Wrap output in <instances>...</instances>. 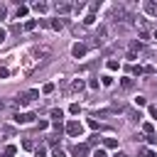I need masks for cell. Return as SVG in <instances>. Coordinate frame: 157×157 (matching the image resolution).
<instances>
[{"mask_svg":"<svg viewBox=\"0 0 157 157\" xmlns=\"http://www.w3.org/2000/svg\"><path fill=\"white\" fill-rule=\"evenodd\" d=\"M25 15H27V7H17V20L25 17Z\"/></svg>","mask_w":157,"mask_h":157,"instance_id":"603a6c76","label":"cell"},{"mask_svg":"<svg viewBox=\"0 0 157 157\" xmlns=\"http://www.w3.org/2000/svg\"><path fill=\"white\" fill-rule=\"evenodd\" d=\"M47 7H49L47 2H34V5H32V10H37V12H44Z\"/></svg>","mask_w":157,"mask_h":157,"instance_id":"9c48e42d","label":"cell"},{"mask_svg":"<svg viewBox=\"0 0 157 157\" xmlns=\"http://www.w3.org/2000/svg\"><path fill=\"white\" fill-rule=\"evenodd\" d=\"M71 155H74V157H86V155H88V145H74Z\"/></svg>","mask_w":157,"mask_h":157,"instance_id":"3957f363","label":"cell"},{"mask_svg":"<svg viewBox=\"0 0 157 157\" xmlns=\"http://www.w3.org/2000/svg\"><path fill=\"white\" fill-rule=\"evenodd\" d=\"M5 37H7V34H5V29H2V27H0V44H2V42H5Z\"/></svg>","mask_w":157,"mask_h":157,"instance_id":"4dcf8cb0","label":"cell"},{"mask_svg":"<svg viewBox=\"0 0 157 157\" xmlns=\"http://www.w3.org/2000/svg\"><path fill=\"white\" fill-rule=\"evenodd\" d=\"M0 135L10 137V135H15V130H12V128H7V125H2V128H0Z\"/></svg>","mask_w":157,"mask_h":157,"instance_id":"8fae6325","label":"cell"},{"mask_svg":"<svg viewBox=\"0 0 157 157\" xmlns=\"http://www.w3.org/2000/svg\"><path fill=\"white\" fill-rule=\"evenodd\" d=\"M142 128H145V132H147V135H152V130H155V128H152V123H145Z\"/></svg>","mask_w":157,"mask_h":157,"instance_id":"484cf974","label":"cell"},{"mask_svg":"<svg viewBox=\"0 0 157 157\" xmlns=\"http://www.w3.org/2000/svg\"><path fill=\"white\" fill-rule=\"evenodd\" d=\"M71 54H74L76 59H81V56L86 54V44H74V47H71Z\"/></svg>","mask_w":157,"mask_h":157,"instance_id":"5b68a950","label":"cell"},{"mask_svg":"<svg viewBox=\"0 0 157 157\" xmlns=\"http://www.w3.org/2000/svg\"><path fill=\"white\" fill-rule=\"evenodd\" d=\"M52 123H56V125H61V118H64V110L61 108H52Z\"/></svg>","mask_w":157,"mask_h":157,"instance_id":"277c9868","label":"cell"},{"mask_svg":"<svg viewBox=\"0 0 157 157\" xmlns=\"http://www.w3.org/2000/svg\"><path fill=\"white\" fill-rule=\"evenodd\" d=\"M42 93H54V83H44V88H42Z\"/></svg>","mask_w":157,"mask_h":157,"instance_id":"ac0fdd59","label":"cell"},{"mask_svg":"<svg viewBox=\"0 0 157 157\" xmlns=\"http://www.w3.org/2000/svg\"><path fill=\"white\" fill-rule=\"evenodd\" d=\"M7 76H10V71L7 69H0V78H7Z\"/></svg>","mask_w":157,"mask_h":157,"instance_id":"83f0119b","label":"cell"},{"mask_svg":"<svg viewBox=\"0 0 157 157\" xmlns=\"http://www.w3.org/2000/svg\"><path fill=\"white\" fill-rule=\"evenodd\" d=\"M52 157H66V155H64V150H59V147H56V150L52 152Z\"/></svg>","mask_w":157,"mask_h":157,"instance_id":"4316f807","label":"cell"},{"mask_svg":"<svg viewBox=\"0 0 157 157\" xmlns=\"http://www.w3.org/2000/svg\"><path fill=\"white\" fill-rule=\"evenodd\" d=\"M93 157H105V150H96V152H93Z\"/></svg>","mask_w":157,"mask_h":157,"instance_id":"f1b7e54d","label":"cell"},{"mask_svg":"<svg viewBox=\"0 0 157 157\" xmlns=\"http://www.w3.org/2000/svg\"><path fill=\"white\" fill-rule=\"evenodd\" d=\"M93 22H96V17H93V12H91V15H86V17H83V25H93Z\"/></svg>","mask_w":157,"mask_h":157,"instance_id":"e0dca14e","label":"cell"},{"mask_svg":"<svg viewBox=\"0 0 157 157\" xmlns=\"http://www.w3.org/2000/svg\"><path fill=\"white\" fill-rule=\"evenodd\" d=\"M120 86H123L125 91H132V86H135V81H132L130 76H125V78H120Z\"/></svg>","mask_w":157,"mask_h":157,"instance_id":"8992f818","label":"cell"},{"mask_svg":"<svg viewBox=\"0 0 157 157\" xmlns=\"http://www.w3.org/2000/svg\"><path fill=\"white\" fill-rule=\"evenodd\" d=\"M142 7H145V12H147V15H157V5H155V2H145Z\"/></svg>","mask_w":157,"mask_h":157,"instance_id":"ba28073f","label":"cell"},{"mask_svg":"<svg viewBox=\"0 0 157 157\" xmlns=\"http://www.w3.org/2000/svg\"><path fill=\"white\" fill-rule=\"evenodd\" d=\"M118 66H120V64H118V61H115V59H110V61H108V69H110V71H115V69H118Z\"/></svg>","mask_w":157,"mask_h":157,"instance_id":"44dd1931","label":"cell"},{"mask_svg":"<svg viewBox=\"0 0 157 157\" xmlns=\"http://www.w3.org/2000/svg\"><path fill=\"white\" fill-rule=\"evenodd\" d=\"M103 145H105V147H118V140H115V137H105Z\"/></svg>","mask_w":157,"mask_h":157,"instance_id":"30bf717a","label":"cell"},{"mask_svg":"<svg viewBox=\"0 0 157 157\" xmlns=\"http://www.w3.org/2000/svg\"><path fill=\"white\" fill-rule=\"evenodd\" d=\"M54 7H56V12H61V15H66V12L71 10V5H69V2H56Z\"/></svg>","mask_w":157,"mask_h":157,"instance_id":"52a82bcc","label":"cell"},{"mask_svg":"<svg viewBox=\"0 0 157 157\" xmlns=\"http://www.w3.org/2000/svg\"><path fill=\"white\" fill-rule=\"evenodd\" d=\"M115 157H128V155H123V152H118V155H115Z\"/></svg>","mask_w":157,"mask_h":157,"instance_id":"d6a6232c","label":"cell"},{"mask_svg":"<svg viewBox=\"0 0 157 157\" xmlns=\"http://www.w3.org/2000/svg\"><path fill=\"white\" fill-rule=\"evenodd\" d=\"M22 147H25V150H32V147H34V142H32L29 137H25V140H22Z\"/></svg>","mask_w":157,"mask_h":157,"instance_id":"2e32d148","label":"cell"},{"mask_svg":"<svg viewBox=\"0 0 157 157\" xmlns=\"http://www.w3.org/2000/svg\"><path fill=\"white\" fill-rule=\"evenodd\" d=\"M34 155H37V157H44V155H47V147H37Z\"/></svg>","mask_w":157,"mask_h":157,"instance_id":"7402d4cb","label":"cell"},{"mask_svg":"<svg viewBox=\"0 0 157 157\" xmlns=\"http://www.w3.org/2000/svg\"><path fill=\"white\" fill-rule=\"evenodd\" d=\"M32 120H34V113H15V123H20V125H27Z\"/></svg>","mask_w":157,"mask_h":157,"instance_id":"7a4b0ae2","label":"cell"},{"mask_svg":"<svg viewBox=\"0 0 157 157\" xmlns=\"http://www.w3.org/2000/svg\"><path fill=\"white\" fill-rule=\"evenodd\" d=\"M61 27H64V22H61L59 17H56V20H52V29H61Z\"/></svg>","mask_w":157,"mask_h":157,"instance_id":"4fadbf2b","label":"cell"},{"mask_svg":"<svg viewBox=\"0 0 157 157\" xmlns=\"http://www.w3.org/2000/svg\"><path fill=\"white\" fill-rule=\"evenodd\" d=\"M12 155H15V147H12V145H7V147L2 150V155H0V157H12Z\"/></svg>","mask_w":157,"mask_h":157,"instance_id":"7c38bea8","label":"cell"},{"mask_svg":"<svg viewBox=\"0 0 157 157\" xmlns=\"http://www.w3.org/2000/svg\"><path fill=\"white\" fill-rule=\"evenodd\" d=\"M101 83H103V86H110V83H113V76H108V74L101 76Z\"/></svg>","mask_w":157,"mask_h":157,"instance_id":"5bb4252c","label":"cell"},{"mask_svg":"<svg viewBox=\"0 0 157 157\" xmlns=\"http://www.w3.org/2000/svg\"><path fill=\"white\" fill-rule=\"evenodd\" d=\"M34 25H37L34 20H27V22H25V29H34Z\"/></svg>","mask_w":157,"mask_h":157,"instance_id":"cb8c5ba5","label":"cell"},{"mask_svg":"<svg viewBox=\"0 0 157 157\" xmlns=\"http://www.w3.org/2000/svg\"><path fill=\"white\" fill-rule=\"evenodd\" d=\"M5 12H7V10H5V5H0V20L5 17Z\"/></svg>","mask_w":157,"mask_h":157,"instance_id":"1f68e13d","label":"cell"},{"mask_svg":"<svg viewBox=\"0 0 157 157\" xmlns=\"http://www.w3.org/2000/svg\"><path fill=\"white\" fill-rule=\"evenodd\" d=\"M81 132H83V125H81L78 120H69V123H66V135H69V137H78Z\"/></svg>","mask_w":157,"mask_h":157,"instance_id":"6da1fadb","label":"cell"},{"mask_svg":"<svg viewBox=\"0 0 157 157\" xmlns=\"http://www.w3.org/2000/svg\"><path fill=\"white\" fill-rule=\"evenodd\" d=\"M150 115H152V118H157V105H152V108H150Z\"/></svg>","mask_w":157,"mask_h":157,"instance_id":"f546056e","label":"cell"},{"mask_svg":"<svg viewBox=\"0 0 157 157\" xmlns=\"http://www.w3.org/2000/svg\"><path fill=\"white\" fill-rule=\"evenodd\" d=\"M145 103H147L145 96H137V98H135V105H145Z\"/></svg>","mask_w":157,"mask_h":157,"instance_id":"d4e9b609","label":"cell"},{"mask_svg":"<svg viewBox=\"0 0 157 157\" xmlns=\"http://www.w3.org/2000/svg\"><path fill=\"white\" fill-rule=\"evenodd\" d=\"M140 157H155V152H152V150H147V147H145V150H140Z\"/></svg>","mask_w":157,"mask_h":157,"instance_id":"ffe728a7","label":"cell"},{"mask_svg":"<svg viewBox=\"0 0 157 157\" xmlns=\"http://www.w3.org/2000/svg\"><path fill=\"white\" fill-rule=\"evenodd\" d=\"M69 110H71L74 115H78V113H81V105H78V103H71V108H69Z\"/></svg>","mask_w":157,"mask_h":157,"instance_id":"d6986e66","label":"cell"},{"mask_svg":"<svg viewBox=\"0 0 157 157\" xmlns=\"http://www.w3.org/2000/svg\"><path fill=\"white\" fill-rule=\"evenodd\" d=\"M83 86H86V83H83V81H81V78H76V81H74V86H71V88H74V91H81V88H83Z\"/></svg>","mask_w":157,"mask_h":157,"instance_id":"9a60e30c","label":"cell"},{"mask_svg":"<svg viewBox=\"0 0 157 157\" xmlns=\"http://www.w3.org/2000/svg\"><path fill=\"white\" fill-rule=\"evenodd\" d=\"M2 108H5V103H2V101H0V110H2Z\"/></svg>","mask_w":157,"mask_h":157,"instance_id":"836d02e7","label":"cell"}]
</instances>
